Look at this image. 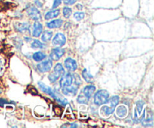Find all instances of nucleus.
<instances>
[{
	"instance_id": "31",
	"label": "nucleus",
	"mask_w": 154,
	"mask_h": 128,
	"mask_svg": "<svg viewBox=\"0 0 154 128\" xmlns=\"http://www.w3.org/2000/svg\"><path fill=\"white\" fill-rule=\"evenodd\" d=\"M77 8H79V9H82L83 8V6L82 5L81 6V5L78 4V5H77Z\"/></svg>"
},
{
	"instance_id": "12",
	"label": "nucleus",
	"mask_w": 154,
	"mask_h": 128,
	"mask_svg": "<svg viewBox=\"0 0 154 128\" xmlns=\"http://www.w3.org/2000/svg\"><path fill=\"white\" fill-rule=\"evenodd\" d=\"M64 65L66 66V69H68L70 72H74L78 68V64H77L76 60H75L74 59L70 58H66L64 61Z\"/></svg>"
},
{
	"instance_id": "5",
	"label": "nucleus",
	"mask_w": 154,
	"mask_h": 128,
	"mask_svg": "<svg viewBox=\"0 0 154 128\" xmlns=\"http://www.w3.org/2000/svg\"><path fill=\"white\" fill-rule=\"evenodd\" d=\"M65 73L64 68L61 63H57L54 68V72L48 75V79L52 83L56 82Z\"/></svg>"
},
{
	"instance_id": "4",
	"label": "nucleus",
	"mask_w": 154,
	"mask_h": 128,
	"mask_svg": "<svg viewBox=\"0 0 154 128\" xmlns=\"http://www.w3.org/2000/svg\"><path fill=\"white\" fill-rule=\"evenodd\" d=\"M110 94L106 90H99L94 95V103L97 105L105 104L109 99Z\"/></svg>"
},
{
	"instance_id": "27",
	"label": "nucleus",
	"mask_w": 154,
	"mask_h": 128,
	"mask_svg": "<svg viewBox=\"0 0 154 128\" xmlns=\"http://www.w3.org/2000/svg\"><path fill=\"white\" fill-rule=\"evenodd\" d=\"M8 103H10V102H8V101L6 100V99H0V106H1V107L4 106L5 104H8Z\"/></svg>"
},
{
	"instance_id": "6",
	"label": "nucleus",
	"mask_w": 154,
	"mask_h": 128,
	"mask_svg": "<svg viewBox=\"0 0 154 128\" xmlns=\"http://www.w3.org/2000/svg\"><path fill=\"white\" fill-rule=\"evenodd\" d=\"M141 122L144 126H153V114L150 108H147L144 110L141 118Z\"/></svg>"
},
{
	"instance_id": "3",
	"label": "nucleus",
	"mask_w": 154,
	"mask_h": 128,
	"mask_svg": "<svg viewBox=\"0 0 154 128\" xmlns=\"http://www.w3.org/2000/svg\"><path fill=\"white\" fill-rule=\"evenodd\" d=\"M95 90H96V86L93 85V84H89V85H87L86 87H84L81 90V93H79V95L78 96V98H77V101H78V103H88L90 98L93 96Z\"/></svg>"
},
{
	"instance_id": "8",
	"label": "nucleus",
	"mask_w": 154,
	"mask_h": 128,
	"mask_svg": "<svg viewBox=\"0 0 154 128\" xmlns=\"http://www.w3.org/2000/svg\"><path fill=\"white\" fill-rule=\"evenodd\" d=\"M80 85L77 84H73L72 85L69 86V87H63L61 88L62 93H63L66 96H74L77 94L78 90V87H79Z\"/></svg>"
},
{
	"instance_id": "23",
	"label": "nucleus",
	"mask_w": 154,
	"mask_h": 128,
	"mask_svg": "<svg viewBox=\"0 0 154 128\" xmlns=\"http://www.w3.org/2000/svg\"><path fill=\"white\" fill-rule=\"evenodd\" d=\"M63 16H64V17L66 18H69L70 17L71 14H72V10L71 8L69 7H64L63 9Z\"/></svg>"
},
{
	"instance_id": "20",
	"label": "nucleus",
	"mask_w": 154,
	"mask_h": 128,
	"mask_svg": "<svg viewBox=\"0 0 154 128\" xmlns=\"http://www.w3.org/2000/svg\"><path fill=\"white\" fill-rule=\"evenodd\" d=\"M53 36V32L50 30H45L42 36V40L43 42H49Z\"/></svg>"
},
{
	"instance_id": "2",
	"label": "nucleus",
	"mask_w": 154,
	"mask_h": 128,
	"mask_svg": "<svg viewBox=\"0 0 154 128\" xmlns=\"http://www.w3.org/2000/svg\"><path fill=\"white\" fill-rule=\"evenodd\" d=\"M60 81V88L63 87H69V86L72 85L73 84H77L78 85H81L82 81H81V78L78 74H72L70 72H65Z\"/></svg>"
},
{
	"instance_id": "25",
	"label": "nucleus",
	"mask_w": 154,
	"mask_h": 128,
	"mask_svg": "<svg viewBox=\"0 0 154 128\" xmlns=\"http://www.w3.org/2000/svg\"><path fill=\"white\" fill-rule=\"evenodd\" d=\"M62 2H63V0H54V4H53L52 6L53 8H56L58 7V6L61 4Z\"/></svg>"
},
{
	"instance_id": "29",
	"label": "nucleus",
	"mask_w": 154,
	"mask_h": 128,
	"mask_svg": "<svg viewBox=\"0 0 154 128\" xmlns=\"http://www.w3.org/2000/svg\"><path fill=\"white\" fill-rule=\"evenodd\" d=\"M69 125H63L62 127H77L78 125L76 123H69Z\"/></svg>"
},
{
	"instance_id": "10",
	"label": "nucleus",
	"mask_w": 154,
	"mask_h": 128,
	"mask_svg": "<svg viewBox=\"0 0 154 128\" xmlns=\"http://www.w3.org/2000/svg\"><path fill=\"white\" fill-rule=\"evenodd\" d=\"M27 14L29 16V17L32 19L33 20H38L42 18L40 11L35 6H31V7L29 8L28 10H27Z\"/></svg>"
},
{
	"instance_id": "13",
	"label": "nucleus",
	"mask_w": 154,
	"mask_h": 128,
	"mask_svg": "<svg viewBox=\"0 0 154 128\" xmlns=\"http://www.w3.org/2000/svg\"><path fill=\"white\" fill-rule=\"evenodd\" d=\"M144 102L143 101L139 100L136 102V108L135 109V121L138 123L139 122V118L138 117L141 115V112H142L143 107H144Z\"/></svg>"
},
{
	"instance_id": "14",
	"label": "nucleus",
	"mask_w": 154,
	"mask_h": 128,
	"mask_svg": "<svg viewBox=\"0 0 154 128\" xmlns=\"http://www.w3.org/2000/svg\"><path fill=\"white\" fill-rule=\"evenodd\" d=\"M42 30H43V26L42 23L39 22H35L33 24V31H32V36L34 37H39L40 35L42 34Z\"/></svg>"
},
{
	"instance_id": "16",
	"label": "nucleus",
	"mask_w": 154,
	"mask_h": 128,
	"mask_svg": "<svg viewBox=\"0 0 154 128\" xmlns=\"http://www.w3.org/2000/svg\"><path fill=\"white\" fill-rule=\"evenodd\" d=\"M128 114V109L125 105H120L116 109V114L117 117L120 118H123L126 117Z\"/></svg>"
},
{
	"instance_id": "24",
	"label": "nucleus",
	"mask_w": 154,
	"mask_h": 128,
	"mask_svg": "<svg viewBox=\"0 0 154 128\" xmlns=\"http://www.w3.org/2000/svg\"><path fill=\"white\" fill-rule=\"evenodd\" d=\"M84 17H85V14L84 12H75L74 14V17L77 20H81L82 19H84Z\"/></svg>"
},
{
	"instance_id": "18",
	"label": "nucleus",
	"mask_w": 154,
	"mask_h": 128,
	"mask_svg": "<svg viewBox=\"0 0 154 128\" xmlns=\"http://www.w3.org/2000/svg\"><path fill=\"white\" fill-rule=\"evenodd\" d=\"M59 14H60V10L59 9H54V10H51L50 11H48L45 14V20H51L53 19V18L57 17Z\"/></svg>"
},
{
	"instance_id": "7",
	"label": "nucleus",
	"mask_w": 154,
	"mask_h": 128,
	"mask_svg": "<svg viewBox=\"0 0 154 128\" xmlns=\"http://www.w3.org/2000/svg\"><path fill=\"white\" fill-rule=\"evenodd\" d=\"M53 66V60L51 58H48L47 60H44L42 63H38L37 65V69L42 73L49 72Z\"/></svg>"
},
{
	"instance_id": "30",
	"label": "nucleus",
	"mask_w": 154,
	"mask_h": 128,
	"mask_svg": "<svg viewBox=\"0 0 154 128\" xmlns=\"http://www.w3.org/2000/svg\"><path fill=\"white\" fill-rule=\"evenodd\" d=\"M35 4L37 5L38 7H42V4L40 2H39V0H35Z\"/></svg>"
},
{
	"instance_id": "1",
	"label": "nucleus",
	"mask_w": 154,
	"mask_h": 128,
	"mask_svg": "<svg viewBox=\"0 0 154 128\" xmlns=\"http://www.w3.org/2000/svg\"><path fill=\"white\" fill-rule=\"evenodd\" d=\"M120 97L118 96H114L111 98L108 99L105 104H103V106L100 108V114L102 117H107L112 114L115 110L116 106L119 102Z\"/></svg>"
},
{
	"instance_id": "32",
	"label": "nucleus",
	"mask_w": 154,
	"mask_h": 128,
	"mask_svg": "<svg viewBox=\"0 0 154 128\" xmlns=\"http://www.w3.org/2000/svg\"><path fill=\"white\" fill-rule=\"evenodd\" d=\"M2 93V90H1V88H0V94H1Z\"/></svg>"
},
{
	"instance_id": "11",
	"label": "nucleus",
	"mask_w": 154,
	"mask_h": 128,
	"mask_svg": "<svg viewBox=\"0 0 154 128\" xmlns=\"http://www.w3.org/2000/svg\"><path fill=\"white\" fill-rule=\"evenodd\" d=\"M65 50L63 48H56L51 51V54H50V57L52 60H58L64 55Z\"/></svg>"
},
{
	"instance_id": "15",
	"label": "nucleus",
	"mask_w": 154,
	"mask_h": 128,
	"mask_svg": "<svg viewBox=\"0 0 154 128\" xmlns=\"http://www.w3.org/2000/svg\"><path fill=\"white\" fill-rule=\"evenodd\" d=\"M30 26L27 23H17L15 24V30L20 33H25V32H29Z\"/></svg>"
},
{
	"instance_id": "28",
	"label": "nucleus",
	"mask_w": 154,
	"mask_h": 128,
	"mask_svg": "<svg viewBox=\"0 0 154 128\" xmlns=\"http://www.w3.org/2000/svg\"><path fill=\"white\" fill-rule=\"evenodd\" d=\"M76 0H64V3L66 5H73L75 4Z\"/></svg>"
},
{
	"instance_id": "19",
	"label": "nucleus",
	"mask_w": 154,
	"mask_h": 128,
	"mask_svg": "<svg viewBox=\"0 0 154 128\" xmlns=\"http://www.w3.org/2000/svg\"><path fill=\"white\" fill-rule=\"evenodd\" d=\"M82 77L87 82L93 83V76L90 73L87 69H84L82 72Z\"/></svg>"
},
{
	"instance_id": "9",
	"label": "nucleus",
	"mask_w": 154,
	"mask_h": 128,
	"mask_svg": "<svg viewBox=\"0 0 154 128\" xmlns=\"http://www.w3.org/2000/svg\"><path fill=\"white\" fill-rule=\"evenodd\" d=\"M66 36L63 34V33H57L56 36H54V38L53 39L52 43L54 46L57 47V48H60V47L63 46V45L66 44Z\"/></svg>"
},
{
	"instance_id": "21",
	"label": "nucleus",
	"mask_w": 154,
	"mask_h": 128,
	"mask_svg": "<svg viewBox=\"0 0 154 128\" xmlns=\"http://www.w3.org/2000/svg\"><path fill=\"white\" fill-rule=\"evenodd\" d=\"M45 57H46V54L43 52H41V51L35 52L32 56V58L34 59V60H35V61L37 62L42 61V60H43Z\"/></svg>"
},
{
	"instance_id": "22",
	"label": "nucleus",
	"mask_w": 154,
	"mask_h": 128,
	"mask_svg": "<svg viewBox=\"0 0 154 128\" xmlns=\"http://www.w3.org/2000/svg\"><path fill=\"white\" fill-rule=\"evenodd\" d=\"M31 47L32 48H34V49H43V48H45V45L42 42L35 39V40H34L32 42Z\"/></svg>"
},
{
	"instance_id": "17",
	"label": "nucleus",
	"mask_w": 154,
	"mask_h": 128,
	"mask_svg": "<svg viewBox=\"0 0 154 128\" xmlns=\"http://www.w3.org/2000/svg\"><path fill=\"white\" fill-rule=\"evenodd\" d=\"M63 20L61 19H56L47 23V27L50 29H57L61 27L63 25Z\"/></svg>"
},
{
	"instance_id": "26",
	"label": "nucleus",
	"mask_w": 154,
	"mask_h": 128,
	"mask_svg": "<svg viewBox=\"0 0 154 128\" xmlns=\"http://www.w3.org/2000/svg\"><path fill=\"white\" fill-rule=\"evenodd\" d=\"M4 70V61L0 59V75L3 72Z\"/></svg>"
}]
</instances>
